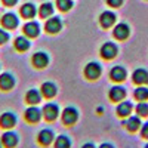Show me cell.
<instances>
[{"label":"cell","instance_id":"cell-20","mask_svg":"<svg viewBox=\"0 0 148 148\" xmlns=\"http://www.w3.org/2000/svg\"><path fill=\"white\" fill-rule=\"evenodd\" d=\"M40 89H42V95H43L45 98H53V96L56 95V92H58L56 84L52 83V82H45V83L42 84Z\"/></svg>","mask_w":148,"mask_h":148},{"label":"cell","instance_id":"cell-24","mask_svg":"<svg viewBox=\"0 0 148 148\" xmlns=\"http://www.w3.org/2000/svg\"><path fill=\"white\" fill-rule=\"evenodd\" d=\"M36 14H37V9H36V6H34L33 3H25V5L21 8V15H22L24 18H27V19L34 18Z\"/></svg>","mask_w":148,"mask_h":148},{"label":"cell","instance_id":"cell-21","mask_svg":"<svg viewBox=\"0 0 148 148\" xmlns=\"http://www.w3.org/2000/svg\"><path fill=\"white\" fill-rule=\"evenodd\" d=\"M14 46L18 52H25L30 49V40L27 39V36H19L15 39L14 42Z\"/></svg>","mask_w":148,"mask_h":148},{"label":"cell","instance_id":"cell-4","mask_svg":"<svg viewBox=\"0 0 148 148\" xmlns=\"http://www.w3.org/2000/svg\"><path fill=\"white\" fill-rule=\"evenodd\" d=\"M37 141H39L40 145L43 147H49L51 144H53L55 141V133L52 129H42L37 135Z\"/></svg>","mask_w":148,"mask_h":148},{"label":"cell","instance_id":"cell-37","mask_svg":"<svg viewBox=\"0 0 148 148\" xmlns=\"http://www.w3.org/2000/svg\"><path fill=\"white\" fill-rule=\"evenodd\" d=\"M0 148H3V144H2V141H0Z\"/></svg>","mask_w":148,"mask_h":148},{"label":"cell","instance_id":"cell-1","mask_svg":"<svg viewBox=\"0 0 148 148\" xmlns=\"http://www.w3.org/2000/svg\"><path fill=\"white\" fill-rule=\"evenodd\" d=\"M61 119H62V123L67 126H71L74 125V123L77 121L79 119V111L77 108H74V107H67L64 108V111L61 113Z\"/></svg>","mask_w":148,"mask_h":148},{"label":"cell","instance_id":"cell-7","mask_svg":"<svg viewBox=\"0 0 148 148\" xmlns=\"http://www.w3.org/2000/svg\"><path fill=\"white\" fill-rule=\"evenodd\" d=\"M0 141H2V144H3L5 148H14V147L18 144V135H16L15 132H12V130L8 129V130L2 135Z\"/></svg>","mask_w":148,"mask_h":148},{"label":"cell","instance_id":"cell-35","mask_svg":"<svg viewBox=\"0 0 148 148\" xmlns=\"http://www.w3.org/2000/svg\"><path fill=\"white\" fill-rule=\"evenodd\" d=\"M82 148H96V147H95V145H93L92 142H86V144H84V145H83Z\"/></svg>","mask_w":148,"mask_h":148},{"label":"cell","instance_id":"cell-27","mask_svg":"<svg viewBox=\"0 0 148 148\" xmlns=\"http://www.w3.org/2000/svg\"><path fill=\"white\" fill-rule=\"evenodd\" d=\"M52 14H53V6H52V3H43V5L40 6V9H39V15H40L42 18H49V16H52Z\"/></svg>","mask_w":148,"mask_h":148},{"label":"cell","instance_id":"cell-12","mask_svg":"<svg viewBox=\"0 0 148 148\" xmlns=\"http://www.w3.org/2000/svg\"><path fill=\"white\" fill-rule=\"evenodd\" d=\"M45 28L49 34H56V33L61 31V28H62V21L58 16L56 18H49L45 24Z\"/></svg>","mask_w":148,"mask_h":148},{"label":"cell","instance_id":"cell-30","mask_svg":"<svg viewBox=\"0 0 148 148\" xmlns=\"http://www.w3.org/2000/svg\"><path fill=\"white\" fill-rule=\"evenodd\" d=\"M9 40V33L6 30H2L0 28V45H3Z\"/></svg>","mask_w":148,"mask_h":148},{"label":"cell","instance_id":"cell-33","mask_svg":"<svg viewBox=\"0 0 148 148\" xmlns=\"http://www.w3.org/2000/svg\"><path fill=\"white\" fill-rule=\"evenodd\" d=\"M16 2L18 0H3V3L6 6H14V5H16Z\"/></svg>","mask_w":148,"mask_h":148},{"label":"cell","instance_id":"cell-31","mask_svg":"<svg viewBox=\"0 0 148 148\" xmlns=\"http://www.w3.org/2000/svg\"><path fill=\"white\" fill-rule=\"evenodd\" d=\"M141 136L148 139V121L144 123V125H141Z\"/></svg>","mask_w":148,"mask_h":148},{"label":"cell","instance_id":"cell-17","mask_svg":"<svg viewBox=\"0 0 148 148\" xmlns=\"http://www.w3.org/2000/svg\"><path fill=\"white\" fill-rule=\"evenodd\" d=\"M123 125L126 126V129L129 130V132H136L139 127H141V119H139V116H129L127 117V120H125L123 121Z\"/></svg>","mask_w":148,"mask_h":148},{"label":"cell","instance_id":"cell-13","mask_svg":"<svg viewBox=\"0 0 148 148\" xmlns=\"http://www.w3.org/2000/svg\"><path fill=\"white\" fill-rule=\"evenodd\" d=\"M24 34L30 39H34L40 34V25L37 21H28L25 25H24Z\"/></svg>","mask_w":148,"mask_h":148},{"label":"cell","instance_id":"cell-36","mask_svg":"<svg viewBox=\"0 0 148 148\" xmlns=\"http://www.w3.org/2000/svg\"><path fill=\"white\" fill-rule=\"evenodd\" d=\"M96 111H98V114H102L104 108H102V107H98V108H96Z\"/></svg>","mask_w":148,"mask_h":148},{"label":"cell","instance_id":"cell-8","mask_svg":"<svg viewBox=\"0 0 148 148\" xmlns=\"http://www.w3.org/2000/svg\"><path fill=\"white\" fill-rule=\"evenodd\" d=\"M16 125V116L12 111H6L0 116V126L3 129H12Z\"/></svg>","mask_w":148,"mask_h":148},{"label":"cell","instance_id":"cell-3","mask_svg":"<svg viewBox=\"0 0 148 148\" xmlns=\"http://www.w3.org/2000/svg\"><path fill=\"white\" fill-rule=\"evenodd\" d=\"M24 117H25L28 123H39L43 117V111L40 108H37L36 105H30L25 110V113H24Z\"/></svg>","mask_w":148,"mask_h":148},{"label":"cell","instance_id":"cell-14","mask_svg":"<svg viewBox=\"0 0 148 148\" xmlns=\"http://www.w3.org/2000/svg\"><path fill=\"white\" fill-rule=\"evenodd\" d=\"M15 86V79L10 73H2L0 74V89L2 90H10Z\"/></svg>","mask_w":148,"mask_h":148},{"label":"cell","instance_id":"cell-23","mask_svg":"<svg viewBox=\"0 0 148 148\" xmlns=\"http://www.w3.org/2000/svg\"><path fill=\"white\" fill-rule=\"evenodd\" d=\"M25 101L30 105H37V104L42 101V92H39L37 89H30L25 93Z\"/></svg>","mask_w":148,"mask_h":148},{"label":"cell","instance_id":"cell-32","mask_svg":"<svg viewBox=\"0 0 148 148\" xmlns=\"http://www.w3.org/2000/svg\"><path fill=\"white\" fill-rule=\"evenodd\" d=\"M107 3H108L111 8H119V6L123 3V0H107Z\"/></svg>","mask_w":148,"mask_h":148},{"label":"cell","instance_id":"cell-10","mask_svg":"<svg viewBox=\"0 0 148 148\" xmlns=\"http://www.w3.org/2000/svg\"><path fill=\"white\" fill-rule=\"evenodd\" d=\"M31 62L36 68H45L49 64V55L46 52H36L31 58Z\"/></svg>","mask_w":148,"mask_h":148},{"label":"cell","instance_id":"cell-6","mask_svg":"<svg viewBox=\"0 0 148 148\" xmlns=\"http://www.w3.org/2000/svg\"><path fill=\"white\" fill-rule=\"evenodd\" d=\"M101 73H102V68H101V65L98 62H89L88 65L84 67V76H86V79H89V80H96L98 77L101 76Z\"/></svg>","mask_w":148,"mask_h":148},{"label":"cell","instance_id":"cell-9","mask_svg":"<svg viewBox=\"0 0 148 148\" xmlns=\"http://www.w3.org/2000/svg\"><path fill=\"white\" fill-rule=\"evenodd\" d=\"M108 96H110V99L113 101V102H120V101L125 99L126 89L123 88V86H120V84L113 86V88L110 89V92H108Z\"/></svg>","mask_w":148,"mask_h":148},{"label":"cell","instance_id":"cell-18","mask_svg":"<svg viewBox=\"0 0 148 148\" xmlns=\"http://www.w3.org/2000/svg\"><path fill=\"white\" fill-rule=\"evenodd\" d=\"M114 22H116V15L113 14V12L105 10V12H102V14L99 15V24L104 28H110Z\"/></svg>","mask_w":148,"mask_h":148},{"label":"cell","instance_id":"cell-38","mask_svg":"<svg viewBox=\"0 0 148 148\" xmlns=\"http://www.w3.org/2000/svg\"><path fill=\"white\" fill-rule=\"evenodd\" d=\"M144 148H148V144H147V145H145V147H144Z\"/></svg>","mask_w":148,"mask_h":148},{"label":"cell","instance_id":"cell-22","mask_svg":"<svg viewBox=\"0 0 148 148\" xmlns=\"http://www.w3.org/2000/svg\"><path fill=\"white\" fill-rule=\"evenodd\" d=\"M132 110H133L132 102H129V101H121V102L117 105V114H119L120 117H129L130 113H132Z\"/></svg>","mask_w":148,"mask_h":148},{"label":"cell","instance_id":"cell-16","mask_svg":"<svg viewBox=\"0 0 148 148\" xmlns=\"http://www.w3.org/2000/svg\"><path fill=\"white\" fill-rule=\"evenodd\" d=\"M132 80L136 84H147L148 83V71L144 68H136L132 74Z\"/></svg>","mask_w":148,"mask_h":148},{"label":"cell","instance_id":"cell-29","mask_svg":"<svg viewBox=\"0 0 148 148\" xmlns=\"http://www.w3.org/2000/svg\"><path fill=\"white\" fill-rule=\"evenodd\" d=\"M136 113H138L139 117H145V116H148V104L144 102V101H141V102L136 105Z\"/></svg>","mask_w":148,"mask_h":148},{"label":"cell","instance_id":"cell-2","mask_svg":"<svg viewBox=\"0 0 148 148\" xmlns=\"http://www.w3.org/2000/svg\"><path fill=\"white\" fill-rule=\"evenodd\" d=\"M42 111H43L45 119L49 120V121L56 120V119L59 117V114H61L59 107H58V104H55V102H47V104H45V107H43Z\"/></svg>","mask_w":148,"mask_h":148},{"label":"cell","instance_id":"cell-19","mask_svg":"<svg viewBox=\"0 0 148 148\" xmlns=\"http://www.w3.org/2000/svg\"><path fill=\"white\" fill-rule=\"evenodd\" d=\"M126 76H127L126 70L123 68V67H120V65L113 67V68H111V71H110V77H111V80H113V82H123V80L126 79Z\"/></svg>","mask_w":148,"mask_h":148},{"label":"cell","instance_id":"cell-25","mask_svg":"<svg viewBox=\"0 0 148 148\" xmlns=\"http://www.w3.org/2000/svg\"><path fill=\"white\" fill-rule=\"evenodd\" d=\"M71 147V141L65 135H59L53 141V148H70Z\"/></svg>","mask_w":148,"mask_h":148},{"label":"cell","instance_id":"cell-28","mask_svg":"<svg viewBox=\"0 0 148 148\" xmlns=\"http://www.w3.org/2000/svg\"><path fill=\"white\" fill-rule=\"evenodd\" d=\"M56 6L59 10H62V12H67L73 8V2L71 0H56Z\"/></svg>","mask_w":148,"mask_h":148},{"label":"cell","instance_id":"cell-15","mask_svg":"<svg viewBox=\"0 0 148 148\" xmlns=\"http://www.w3.org/2000/svg\"><path fill=\"white\" fill-rule=\"evenodd\" d=\"M18 24H19V21H18V18H16L15 14H5L3 18H2V25H3L6 30H14V28H16Z\"/></svg>","mask_w":148,"mask_h":148},{"label":"cell","instance_id":"cell-26","mask_svg":"<svg viewBox=\"0 0 148 148\" xmlns=\"http://www.w3.org/2000/svg\"><path fill=\"white\" fill-rule=\"evenodd\" d=\"M135 98H136L138 101H147L148 99V88L147 86H144V84H141V86H138L136 89H135Z\"/></svg>","mask_w":148,"mask_h":148},{"label":"cell","instance_id":"cell-34","mask_svg":"<svg viewBox=\"0 0 148 148\" xmlns=\"http://www.w3.org/2000/svg\"><path fill=\"white\" fill-rule=\"evenodd\" d=\"M99 148H114V145L110 144V142H104V144L99 145Z\"/></svg>","mask_w":148,"mask_h":148},{"label":"cell","instance_id":"cell-5","mask_svg":"<svg viewBox=\"0 0 148 148\" xmlns=\"http://www.w3.org/2000/svg\"><path fill=\"white\" fill-rule=\"evenodd\" d=\"M99 52H101V56L104 59H113V58H116V55L119 52V47L113 42H107L101 46Z\"/></svg>","mask_w":148,"mask_h":148},{"label":"cell","instance_id":"cell-11","mask_svg":"<svg viewBox=\"0 0 148 148\" xmlns=\"http://www.w3.org/2000/svg\"><path fill=\"white\" fill-rule=\"evenodd\" d=\"M129 34H130V28H129L127 24H125V22L117 24V25L114 27V30H113V36L116 37V39H119V40L127 39Z\"/></svg>","mask_w":148,"mask_h":148}]
</instances>
